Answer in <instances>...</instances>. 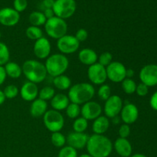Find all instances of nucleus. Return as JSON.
<instances>
[{"mask_svg":"<svg viewBox=\"0 0 157 157\" xmlns=\"http://www.w3.org/2000/svg\"><path fill=\"white\" fill-rule=\"evenodd\" d=\"M86 149L87 153L93 157H108L113 151V145L107 136L93 134L89 136Z\"/></svg>","mask_w":157,"mask_h":157,"instance_id":"f257e3e1","label":"nucleus"},{"mask_svg":"<svg viewBox=\"0 0 157 157\" xmlns=\"http://www.w3.org/2000/svg\"><path fill=\"white\" fill-rule=\"evenodd\" d=\"M95 95V88L90 83H78L69 89L67 97L71 103L81 105L91 101Z\"/></svg>","mask_w":157,"mask_h":157,"instance_id":"f03ea898","label":"nucleus"},{"mask_svg":"<svg viewBox=\"0 0 157 157\" xmlns=\"http://www.w3.org/2000/svg\"><path fill=\"white\" fill-rule=\"evenodd\" d=\"M22 74L29 81L35 84H39L47 78V71L44 64L37 60H27L23 63Z\"/></svg>","mask_w":157,"mask_h":157,"instance_id":"7ed1b4c3","label":"nucleus"},{"mask_svg":"<svg viewBox=\"0 0 157 157\" xmlns=\"http://www.w3.org/2000/svg\"><path fill=\"white\" fill-rule=\"evenodd\" d=\"M44 66L48 75L55 78L65 73L69 67V60L63 54H54L46 59Z\"/></svg>","mask_w":157,"mask_h":157,"instance_id":"20e7f679","label":"nucleus"},{"mask_svg":"<svg viewBox=\"0 0 157 157\" xmlns=\"http://www.w3.org/2000/svg\"><path fill=\"white\" fill-rule=\"evenodd\" d=\"M44 30L50 38L58 40L67 32V24L64 19L54 16L47 19L44 24Z\"/></svg>","mask_w":157,"mask_h":157,"instance_id":"39448f33","label":"nucleus"},{"mask_svg":"<svg viewBox=\"0 0 157 157\" xmlns=\"http://www.w3.org/2000/svg\"><path fill=\"white\" fill-rule=\"evenodd\" d=\"M44 126L52 133L60 132L64 126V118L61 112L55 110H48L43 116Z\"/></svg>","mask_w":157,"mask_h":157,"instance_id":"423d86ee","label":"nucleus"},{"mask_svg":"<svg viewBox=\"0 0 157 157\" xmlns=\"http://www.w3.org/2000/svg\"><path fill=\"white\" fill-rule=\"evenodd\" d=\"M76 9L75 0H55L52 8L55 16L64 20L71 18L76 12Z\"/></svg>","mask_w":157,"mask_h":157,"instance_id":"0eeeda50","label":"nucleus"},{"mask_svg":"<svg viewBox=\"0 0 157 157\" xmlns=\"http://www.w3.org/2000/svg\"><path fill=\"white\" fill-rule=\"evenodd\" d=\"M80 47V42L75 35H65L57 41V48L63 55L75 53Z\"/></svg>","mask_w":157,"mask_h":157,"instance_id":"6e6552de","label":"nucleus"},{"mask_svg":"<svg viewBox=\"0 0 157 157\" xmlns=\"http://www.w3.org/2000/svg\"><path fill=\"white\" fill-rule=\"evenodd\" d=\"M107 79L113 83H121L127 77V68L125 65L120 61H112L106 67Z\"/></svg>","mask_w":157,"mask_h":157,"instance_id":"1a4fd4ad","label":"nucleus"},{"mask_svg":"<svg viewBox=\"0 0 157 157\" xmlns=\"http://www.w3.org/2000/svg\"><path fill=\"white\" fill-rule=\"evenodd\" d=\"M87 78L91 84L102 85L107 79L106 67L98 62L89 66L87 69Z\"/></svg>","mask_w":157,"mask_h":157,"instance_id":"9d476101","label":"nucleus"},{"mask_svg":"<svg viewBox=\"0 0 157 157\" xmlns=\"http://www.w3.org/2000/svg\"><path fill=\"white\" fill-rule=\"evenodd\" d=\"M124 107V103L121 98L118 95H111L104 106V112L107 118H113L121 113Z\"/></svg>","mask_w":157,"mask_h":157,"instance_id":"9b49d317","label":"nucleus"},{"mask_svg":"<svg viewBox=\"0 0 157 157\" xmlns=\"http://www.w3.org/2000/svg\"><path fill=\"white\" fill-rule=\"evenodd\" d=\"M141 83L148 87L157 85V64H150L144 66L139 74Z\"/></svg>","mask_w":157,"mask_h":157,"instance_id":"f8f14e48","label":"nucleus"},{"mask_svg":"<svg viewBox=\"0 0 157 157\" xmlns=\"http://www.w3.org/2000/svg\"><path fill=\"white\" fill-rule=\"evenodd\" d=\"M102 111L103 109L101 104L93 101L84 104L81 108V116L87 121H94L101 116Z\"/></svg>","mask_w":157,"mask_h":157,"instance_id":"ddd939ff","label":"nucleus"},{"mask_svg":"<svg viewBox=\"0 0 157 157\" xmlns=\"http://www.w3.org/2000/svg\"><path fill=\"white\" fill-rule=\"evenodd\" d=\"M20 20V14L12 8L6 7L0 9V24L6 27L16 25Z\"/></svg>","mask_w":157,"mask_h":157,"instance_id":"4468645a","label":"nucleus"},{"mask_svg":"<svg viewBox=\"0 0 157 157\" xmlns=\"http://www.w3.org/2000/svg\"><path fill=\"white\" fill-rule=\"evenodd\" d=\"M52 45L47 38L43 36L35 41L33 47V52L35 55L38 59H47L51 55Z\"/></svg>","mask_w":157,"mask_h":157,"instance_id":"2eb2a0df","label":"nucleus"},{"mask_svg":"<svg viewBox=\"0 0 157 157\" xmlns=\"http://www.w3.org/2000/svg\"><path fill=\"white\" fill-rule=\"evenodd\" d=\"M89 136L85 133L71 132L66 137L67 146L73 147L75 150H82L86 147Z\"/></svg>","mask_w":157,"mask_h":157,"instance_id":"dca6fc26","label":"nucleus"},{"mask_svg":"<svg viewBox=\"0 0 157 157\" xmlns=\"http://www.w3.org/2000/svg\"><path fill=\"white\" fill-rule=\"evenodd\" d=\"M121 117L126 124H133L139 117V110L135 104L129 103L123 107L121 112Z\"/></svg>","mask_w":157,"mask_h":157,"instance_id":"f3484780","label":"nucleus"},{"mask_svg":"<svg viewBox=\"0 0 157 157\" xmlns=\"http://www.w3.org/2000/svg\"><path fill=\"white\" fill-rule=\"evenodd\" d=\"M38 87L35 83L27 81L21 86L19 90L21 98L25 101H33L37 99L38 96Z\"/></svg>","mask_w":157,"mask_h":157,"instance_id":"a211bd4d","label":"nucleus"},{"mask_svg":"<svg viewBox=\"0 0 157 157\" xmlns=\"http://www.w3.org/2000/svg\"><path fill=\"white\" fill-rule=\"evenodd\" d=\"M113 145L115 151L121 157H130L133 153V147L130 141L125 138L119 137L115 140Z\"/></svg>","mask_w":157,"mask_h":157,"instance_id":"6ab92c4d","label":"nucleus"},{"mask_svg":"<svg viewBox=\"0 0 157 157\" xmlns=\"http://www.w3.org/2000/svg\"><path fill=\"white\" fill-rule=\"evenodd\" d=\"M78 58L83 64L90 66L98 62V55L94 50L86 48L80 51L78 53Z\"/></svg>","mask_w":157,"mask_h":157,"instance_id":"aec40b11","label":"nucleus"},{"mask_svg":"<svg viewBox=\"0 0 157 157\" xmlns=\"http://www.w3.org/2000/svg\"><path fill=\"white\" fill-rule=\"evenodd\" d=\"M48 110L47 101L37 98L32 102L30 107V113L33 117H41L44 115Z\"/></svg>","mask_w":157,"mask_h":157,"instance_id":"412c9836","label":"nucleus"},{"mask_svg":"<svg viewBox=\"0 0 157 157\" xmlns=\"http://www.w3.org/2000/svg\"><path fill=\"white\" fill-rule=\"evenodd\" d=\"M71 103L67 95L64 94H57L51 100V106L53 110L61 111V110H66L67 106Z\"/></svg>","mask_w":157,"mask_h":157,"instance_id":"4be33fe9","label":"nucleus"},{"mask_svg":"<svg viewBox=\"0 0 157 157\" xmlns=\"http://www.w3.org/2000/svg\"><path fill=\"white\" fill-rule=\"evenodd\" d=\"M110 127V121L106 116H100L94 121L92 124V130L94 134L104 135Z\"/></svg>","mask_w":157,"mask_h":157,"instance_id":"5701e85b","label":"nucleus"},{"mask_svg":"<svg viewBox=\"0 0 157 157\" xmlns=\"http://www.w3.org/2000/svg\"><path fill=\"white\" fill-rule=\"evenodd\" d=\"M4 68L6 75L13 79H17L22 75V68L21 66L13 61H9L4 66Z\"/></svg>","mask_w":157,"mask_h":157,"instance_id":"b1692460","label":"nucleus"},{"mask_svg":"<svg viewBox=\"0 0 157 157\" xmlns=\"http://www.w3.org/2000/svg\"><path fill=\"white\" fill-rule=\"evenodd\" d=\"M54 86L60 90H66L71 87V80L65 75L55 77L53 79Z\"/></svg>","mask_w":157,"mask_h":157,"instance_id":"393cba45","label":"nucleus"},{"mask_svg":"<svg viewBox=\"0 0 157 157\" xmlns=\"http://www.w3.org/2000/svg\"><path fill=\"white\" fill-rule=\"evenodd\" d=\"M29 21L31 25L40 27L41 25H44L46 21H47V18H45L43 12L35 11L29 15Z\"/></svg>","mask_w":157,"mask_h":157,"instance_id":"a878e982","label":"nucleus"},{"mask_svg":"<svg viewBox=\"0 0 157 157\" xmlns=\"http://www.w3.org/2000/svg\"><path fill=\"white\" fill-rule=\"evenodd\" d=\"M25 35L28 38L31 40L37 41L39 38L43 37V32L39 27L30 25L25 30Z\"/></svg>","mask_w":157,"mask_h":157,"instance_id":"bb28decb","label":"nucleus"},{"mask_svg":"<svg viewBox=\"0 0 157 157\" xmlns=\"http://www.w3.org/2000/svg\"><path fill=\"white\" fill-rule=\"evenodd\" d=\"M51 142L55 147H58V148H62L67 143L65 136L61 132L52 133V136H51Z\"/></svg>","mask_w":157,"mask_h":157,"instance_id":"cd10ccee","label":"nucleus"},{"mask_svg":"<svg viewBox=\"0 0 157 157\" xmlns=\"http://www.w3.org/2000/svg\"><path fill=\"white\" fill-rule=\"evenodd\" d=\"M136 85L137 84H136V82L132 78H126L121 82V87H122L123 90L127 94H134L136 92Z\"/></svg>","mask_w":157,"mask_h":157,"instance_id":"c85d7f7f","label":"nucleus"},{"mask_svg":"<svg viewBox=\"0 0 157 157\" xmlns=\"http://www.w3.org/2000/svg\"><path fill=\"white\" fill-rule=\"evenodd\" d=\"M88 127V121L84 117H78L73 123V130L78 133H84Z\"/></svg>","mask_w":157,"mask_h":157,"instance_id":"c756f323","label":"nucleus"},{"mask_svg":"<svg viewBox=\"0 0 157 157\" xmlns=\"http://www.w3.org/2000/svg\"><path fill=\"white\" fill-rule=\"evenodd\" d=\"M10 60V52L4 42L0 41V66H5Z\"/></svg>","mask_w":157,"mask_h":157,"instance_id":"7c9ffc66","label":"nucleus"},{"mask_svg":"<svg viewBox=\"0 0 157 157\" xmlns=\"http://www.w3.org/2000/svg\"><path fill=\"white\" fill-rule=\"evenodd\" d=\"M55 95V89L50 86H46L38 91V98L43 101H51Z\"/></svg>","mask_w":157,"mask_h":157,"instance_id":"2f4dec72","label":"nucleus"},{"mask_svg":"<svg viewBox=\"0 0 157 157\" xmlns=\"http://www.w3.org/2000/svg\"><path fill=\"white\" fill-rule=\"evenodd\" d=\"M66 114L71 119H76L79 117V115L81 114L80 105L71 102L66 108Z\"/></svg>","mask_w":157,"mask_h":157,"instance_id":"473e14b6","label":"nucleus"},{"mask_svg":"<svg viewBox=\"0 0 157 157\" xmlns=\"http://www.w3.org/2000/svg\"><path fill=\"white\" fill-rule=\"evenodd\" d=\"M3 93L6 99H14L19 94V89L15 84H9L5 87Z\"/></svg>","mask_w":157,"mask_h":157,"instance_id":"72a5a7b5","label":"nucleus"},{"mask_svg":"<svg viewBox=\"0 0 157 157\" xmlns=\"http://www.w3.org/2000/svg\"><path fill=\"white\" fill-rule=\"evenodd\" d=\"M98 96L101 101H106L111 96V89L108 84H102L98 90Z\"/></svg>","mask_w":157,"mask_h":157,"instance_id":"f704fd0d","label":"nucleus"},{"mask_svg":"<svg viewBox=\"0 0 157 157\" xmlns=\"http://www.w3.org/2000/svg\"><path fill=\"white\" fill-rule=\"evenodd\" d=\"M58 157H78V150L70 146H64L60 150Z\"/></svg>","mask_w":157,"mask_h":157,"instance_id":"c9c22d12","label":"nucleus"},{"mask_svg":"<svg viewBox=\"0 0 157 157\" xmlns=\"http://www.w3.org/2000/svg\"><path fill=\"white\" fill-rule=\"evenodd\" d=\"M98 63L101 65H103L104 67H107L110 63L113 61V55L110 52H103L102 54L100 55V56L98 57Z\"/></svg>","mask_w":157,"mask_h":157,"instance_id":"e433bc0d","label":"nucleus"},{"mask_svg":"<svg viewBox=\"0 0 157 157\" xmlns=\"http://www.w3.org/2000/svg\"><path fill=\"white\" fill-rule=\"evenodd\" d=\"M13 7V9L18 13L24 12L28 7V1L27 0H14Z\"/></svg>","mask_w":157,"mask_h":157,"instance_id":"4c0bfd02","label":"nucleus"},{"mask_svg":"<svg viewBox=\"0 0 157 157\" xmlns=\"http://www.w3.org/2000/svg\"><path fill=\"white\" fill-rule=\"evenodd\" d=\"M130 132H131V130H130V125L124 124L120 127L119 130H118V134H119L120 137L127 139V137L130 135Z\"/></svg>","mask_w":157,"mask_h":157,"instance_id":"58836bf2","label":"nucleus"},{"mask_svg":"<svg viewBox=\"0 0 157 157\" xmlns=\"http://www.w3.org/2000/svg\"><path fill=\"white\" fill-rule=\"evenodd\" d=\"M75 36L80 43L83 42V41H86L88 38V32L86 29H80L77 31Z\"/></svg>","mask_w":157,"mask_h":157,"instance_id":"ea45409f","label":"nucleus"},{"mask_svg":"<svg viewBox=\"0 0 157 157\" xmlns=\"http://www.w3.org/2000/svg\"><path fill=\"white\" fill-rule=\"evenodd\" d=\"M149 92V87H147L146 84H143V83H140L139 84L136 85V94L140 97H145L147 96V94Z\"/></svg>","mask_w":157,"mask_h":157,"instance_id":"a19ab883","label":"nucleus"},{"mask_svg":"<svg viewBox=\"0 0 157 157\" xmlns=\"http://www.w3.org/2000/svg\"><path fill=\"white\" fill-rule=\"evenodd\" d=\"M150 107H151L153 110L157 111V91L153 93V94L152 95L151 98H150Z\"/></svg>","mask_w":157,"mask_h":157,"instance_id":"79ce46f5","label":"nucleus"},{"mask_svg":"<svg viewBox=\"0 0 157 157\" xmlns=\"http://www.w3.org/2000/svg\"><path fill=\"white\" fill-rule=\"evenodd\" d=\"M6 77H7V75H6L4 66H0V86L4 84V82L6 81Z\"/></svg>","mask_w":157,"mask_h":157,"instance_id":"37998d69","label":"nucleus"},{"mask_svg":"<svg viewBox=\"0 0 157 157\" xmlns=\"http://www.w3.org/2000/svg\"><path fill=\"white\" fill-rule=\"evenodd\" d=\"M55 0H42V6L44 9H52Z\"/></svg>","mask_w":157,"mask_h":157,"instance_id":"c03bdc74","label":"nucleus"},{"mask_svg":"<svg viewBox=\"0 0 157 157\" xmlns=\"http://www.w3.org/2000/svg\"><path fill=\"white\" fill-rule=\"evenodd\" d=\"M43 13H44V16H45V18H47V19H49V18L55 16V13H54V11L52 9H44Z\"/></svg>","mask_w":157,"mask_h":157,"instance_id":"a18cd8bd","label":"nucleus"},{"mask_svg":"<svg viewBox=\"0 0 157 157\" xmlns=\"http://www.w3.org/2000/svg\"><path fill=\"white\" fill-rule=\"evenodd\" d=\"M133 76H134V71L131 68L127 69V72H126L127 78H132Z\"/></svg>","mask_w":157,"mask_h":157,"instance_id":"49530a36","label":"nucleus"},{"mask_svg":"<svg viewBox=\"0 0 157 157\" xmlns=\"http://www.w3.org/2000/svg\"><path fill=\"white\" fill-rule=\"evenodd\" d=\"M6 97H5L4 93H3V90H2L0 89V105L4 104V102L6 101Z\"/></svg>","mask_w":157,"mask_h":157,"instance_id":"de8ad7c7","label":"nucleus"},{"mask_svg":"<svg viewBox=\"0 0 157 157\" xmlns=\"http://www.w3.org/2000/svg\"><path fill=\"white\" fill-rule=\"evenodd\" d=\"M130 157H147V156L144 154H141V153H135V154H132Z\"/></svg>","mask_w":157,"mask_h":157,"instance_id":"09e8293b","label":"nucleus"},{"mask_svg":"<svg viewBox=\"0 0 157 157\" xmlns=\"http://www.w3.org/2000/svg\"><path fill=\"white\" fill-rule=\"evenodd\" d=\"M78 157H93V156H90V155L88 154V153H84V154H81V156H79Z\"/></svg>","mask_w":157,"mask_h":157,"instance_id":"8fccbe9b","label":"nucleus"},{"mask_svg":"<svg viewBox=\"0 0 157 157\" xmlns=\"http://www.w3.org/2000/svg\"><path fill=\"white\" fill-rule=\"evenodd\" d=\"M1 36H2V34H1V32H0V39H1Z\"/></svg>","mask_w":157,"mask_h":157,"instance_id":"3c124183","label":"nucleus"}]
</instances>
